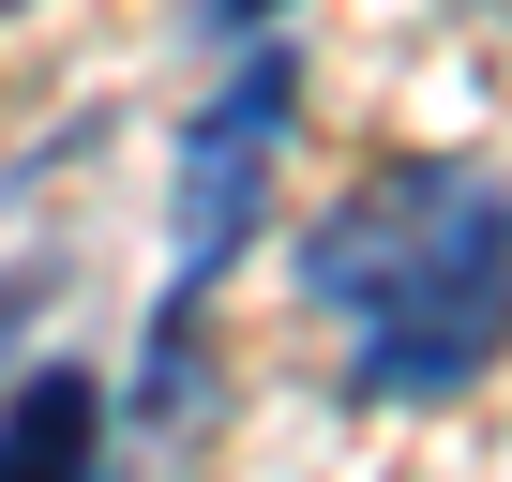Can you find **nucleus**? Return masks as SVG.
Here are the masks:
<instances>
[{
	"mask_svg": "<svg viewBox=\"0 0 512 482\" xmlns=\"http://www.w3.org/2000/svg\"><path fill=\"white\" fill-rule=\"evenodd\" d=\"M287 287L362 332V362H347L362 407H452L512 347V196L482 166H437V151L377 166L347 211L302 226Z\"/></svg>",
	"mask_w": 512,
	"mask_h": 482,
	"instance_id": "f257e3e1",
	"label": "nucleus"
},
{
	"mask_svg": "<svg viewBox=\"0 0 512 482\" xmlns=\"http://www.w3.org/2000/svg\"><path fill=\"white\" fill-rule=\"evenodd\" d=\"M287 121H302V46L256 31V46H241V76L166 136V287H151V362H136V407H151V422H166V392H181V347H196L211 287L241 272V241L272 226Z\"/></svg>",
	"mask_w": 512,
	"mask_h": 482,
	"instance_id": "f03ea898",
	"label": "nucleus"
},
{
	"mask_svg": "<svg viewBox=\"0 0 512 482\" xmlns=\"http://www.w3.org/2000/svg\"><path fill=\"white\" fill-rule=\"evenodd\" d=\"M0 482H106V377L91 362L0 377Z\"/></svg>",
	"mask_w": 512,
	"mask_h": 482,
	"instance_id": "7ed1b4c3",
	"label": "nucleus"
},
{
	"mask_svg": "<svg viewBox=\"0 0 512 482\" xmlns=\"http://www.w3.org/2000/svg\"><path fill=\"white\" fill-rule=\"evenodd\" d=\"M46 302H61V257H16V272H0V377H16V332H46Z\"/></svg>",
	"mask_w": 512,
	"mask_h": 482,
	"instance_id": "20e7f679",
	"label": "nucleus"
},
{
	"mask_svg": "<svg viewBox=\"0 0 512 482\" xmlns=\"http://www.w3.org/2000/svg\"><path fill=\"white\" fill-rule=\"evenodd\" d=\"M287 16V0H211V31H272Z\"/></svg>",
	"mask_w": 512,
	"mask_h": 482,
	"instance_id": "39448f33",
	"label": "nucleus"
},
{
	"mask_svg": "<svg viewBox=\"0 0 512 482\" xmlns=\"http://www.w3.org/2000/svg\"><path fill=\"white\" fill-rule=\"evenodd\" d=\"M0 16H31V0H0Z\"/></svg>",
	"mask_w": 512,
	"mask_h": 482,
	"instance_id": "423d86ee",
	"label": "nucleus"
}]
</instances>
